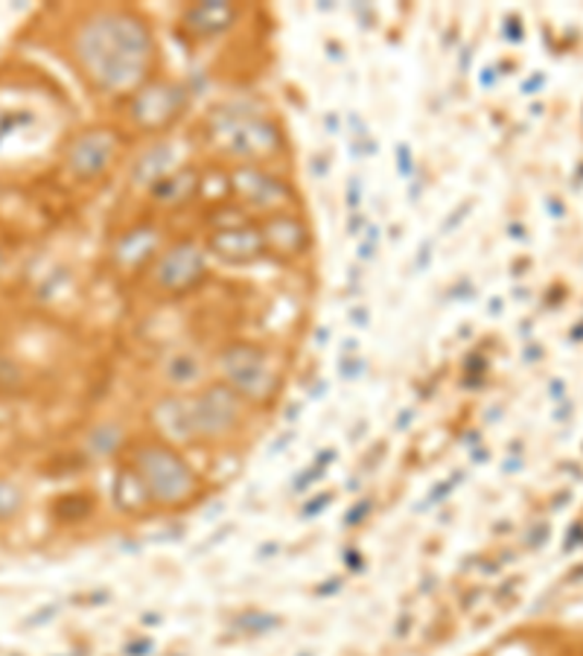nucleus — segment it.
Here are the masks:
<instances>
[{"label": "nucleus", "mask_w": 583, "mask_h": 656, "mask_svg": "<svg viewBox=\"0 0 583 656\" xmlns=\"http://www.w3.org/2000/svg\"><path fill=\"white\" fill-rule=\"evenodd\" d=\"M219 368L225 385L237 391L246 403H265L277 394L281 385L272 359L265 356L263 347L251 342H230L225 350H219Z\"/></svg>", "instance_id": "4"}, {"label": "nucleus", "mask_w": 583, "mask_h": 656, "mask_svg": "<svg viewBox=\"0 0 583 656\" xmlns=\"http://www.w3.org/2000/svg\"><path fill=\"white\" fill-rule=\"evenodd\" d=\"M204 275H207L204 251L190 240L169 246L158 258V263L152 266V284H155V289L169 295L190 293V289L202 284Z\"/></svg>", "instance_id": "7"}, {"label": "nucleus", "mask_w": 583, "mask_h": 656, "mask_svg": "<svg viewBox=\"0 0 583 656\" xmlns=\"http://www.w3.org/2000/svg\"><path fill=\"white\" fill-rule=\"evenodd\" d=\"M207 249L225 263H254L257 258H263L265 246L260 237L257 225H225L207 237Z\"/></svg>", "instance_id": "11"}, {"label": "nucleus", "mask_w": 583, "mask_h": 656, "mask_svg": "<svg viewBox=\"0 0 583 656\" xmlns=\"http://www.w3.org/2000/svg\"><path fill=\"white\" fill-rule=\"evenodd\" d=\"M155 242H158V234L155 228H134L132 234H126L123 249H120V260L134 266V263H143V260L150 258V251L155 249Z\"/></svg>", "instance_id": "13"}, {"label": "nucleus", "mask_w": 583, "mask_h": 656, "mask_svg": "<svg viewBox=\"0 0 583 656\" xmlns=\"http://www.w3.org/2000/svg\"><path fill=\"white\" fill-rule=\"evenodd\" d=\"M80 71L103 94H134L152 76L158 45L150 21L134 10H99L73 36Z\"/></svg>", "instance_id": "1"}, {"label": "nucleus", "mask_w": 583, "mask_h": 656, "mask_svg": "<svg viewBox=\"0 0 583 656\" xmlns=\"http://www.w3.org/2000/svg\"><path fill=\"white\" fill-rule=\"evenodd\" d=\"M260 237H263L265 254L277 260H295L310 249V228L304 225L301 216L289 211L269 213V219L260 225Z\"/></svg>", "instance_id": "10"}, {"label": "nucleus", "mask_w": 583, "mask_h": 656, "mask_svg": "<svg viewBox=\"0 0 583 656\" xmlns=\"http://www.w3.org/2000/svg\"><path fill=\"white\" fill-rule=\"evenodd\" d=\"M230 184H234V190L248 204L263 207V211L283 213L291 204L289 187L283 184L277 176H272V172H265L263 167H254V164H239L230 172Z\"/></svg>", "instance_id": "8"}, {"label": "nucleus", "mask_w": 583, "mask_h": 656, "mask_svg": "<svg viewBox=\"0 0 583 656\" xmlns=\"http://www.w3.org/2000/svg\"><path fill=\"white\" fill-rule=\"evenodd\" d=\"M246 399L237 391H230L225 382H213L202 389L195 397L187 399V415H190V434L202 441H219L228 438L234 429L242 424Z\"/></svg>", "instance_id": "5"}, {"label": "nucleus", "mask_w": 583, "mask_h": 656, "mask_svg": "<svg viewBox=\"0 0 583 656\" xmlns=\"http://www.w3.org/2000/svg\"><path fill=\"white\" fill-rule=\"evenodd\" d=\"M204 138L222 155L239 158L242 164L248 160L254 167L257 160H272L286 150V138L272 117L257 108L237 106V103L219 106L213 115H207Z\"/></svg>", "instance_id": "2"}, {"label": "nucleus", "mask_w": 583, "mask_h": 656, "mask_svg": "<svg viewBox=\"0 0 583 656\" xmlns=\"http://www.w3.org/2000/svg\"><path fill=\"white\" fill-rule=\"evenodd\" d=\"M132 473L141 481L146 499L160 508L185 505L199 488L193 467L169 444L138 446L132 455Z\"/></svg>", "instance_id": "3"}, {"label": "nucleus", "mask_w": 583, "mask_h": 656, "mask_svg": "<svg viewBox=\"0 0 583 656\" xmlns=\"http://www.w3.org/2000/svg\"><path fill=\"white\" fill-rule=\"evenodd\" d=\"M234 21H237V10L228 7V3H204V7L187 10L185 15L187 29L199 38L219 36V33H225Z\"/></svg>", "instance_id": "12"}, {"label": "nucleus", "mask_w": 583, "mask_h": 656, "mask_svg": "<svg viewBox=\"0 0 583 656\" xmlns=\"http://www.w3.org/2000/svg\"><path fill=\"white\" fill-rule=\"evenodd\" d=\"M187 91L172 80H150L141 91H134L129 103V117L141 132H164L185 115Z\"/></svg>", "instance_id": "6"}, {"label": "nucleus", "mask_w": 583, "mask_h": 656, "mask_svg": "<svg viewBox=\"0 0 583 656\" xmlns=\"http://www.w3.org/2000/svg\"><path fill=\"white\" fill-rule=\"evenodd\" d=\"M117 150H120V141L111 129H91L73 141L71 152H68V167L73 176L88 181V178L103 176L115 164Z\"/></svg>", "instance_id": "9"}, {"label": "nucleus", "mask_w": 583, "mask_h": 656, "mask_svg": "<svg viewBox=\"0 0 583 656\" xmlns=\"http://www.w3.org/2000/svg\"><path fill=\"white\" fill-rule=\"evenodd\" d=\"M202 373V365L195 362L190 354H176L167 365V380L176 385H193Z\"/></svg>", "instance_id": "14"}]
</instances>
